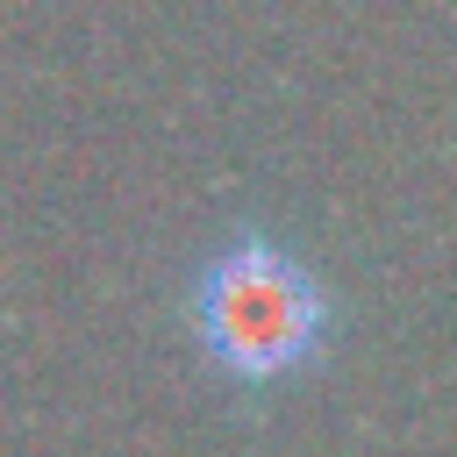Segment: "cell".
Instances as JSON below:
<instances>
[{
  "label": "cell",
  "instance_id": "1",
  "mask_svg": "<svg viewBox=\"0 0 457 457\" xmlns=\"http://www.w3.org/2000/svg\"><path fill=\"white\" fill-rule=\"evenodd\" d=\"M186 336L214 378L236 393H271L328 357L336 300L300 250L264 228H236L186 271Z\"/></svg>",
  "mask_w": 457,
  "mask_h": 457
}]
</instances>
